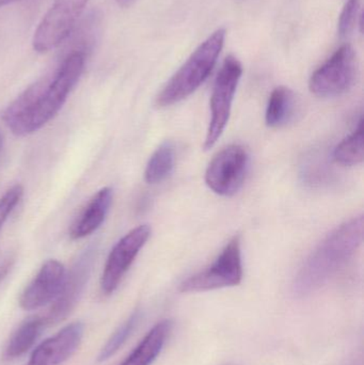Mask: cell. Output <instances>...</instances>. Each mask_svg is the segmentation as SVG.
I'll return each instance as SVG.
<instances>
[{
	"label": "cell",
	"mask_w": 364,
	"mask_h": 365,
	"mask_svg": "<svg viewBox=\"0 0 364 365\" xmlns=\"http://www.w3.org/2000/svg\"><path fill=\"white\" fill-rule=\"evenodd\" d=\"M85 58L71 51L53 74L32 83L6 107L2 120L15 136L33 134L58 115L83 75Z\"/></svg>",
	"instance_id": "1"
},
{
	"label": "cell",
	"mask_w": 364,
	"mask_h": 365,
	"mask_svg": "<svg viewBox=\"0 0 364 365\" xmlns=\"http://www.w3.org/2000/svg\"><path fill=\"white\" fill-rule=\"evenodd\" d=\"M363 215L333 230L306 259L295 279V292L307 295L326 284L352 257L363 240Z\"/></svg>",
	"instance_id": "2"
},
{
	"label": "cell",
	"mask_w": 364,
	"mask_h": 365,
	"mask_svg": "<svg viewBox=\"0 0 364 365\" xmlns=\"http://www.w3.org/2000/svg\"><path fill=\"white\" fill-rule=\"evenodd\" d=\"M224 40V29L211 34L162 88L156 98V105L160 108L172 106L192 96L207 81L217 63Z\"/></svg>",
	"instance_id": "3"
},
{
	"label": "cell",
	"mask_w": 364,
	"mask_h": 365,
	"mask_svg": "<svg viewBox=\"0 0 364 365\" xmlns=\"http://www.w3.org/2000/svg\"><path fill=\"white\" fill-rule=\"evenodd\" d=\"M243 279L241 238L234 236L209 267L186 279L180 285L181 293H200L236 287Z\"/></svg>",
	"instance_id": "4"
},
{
	"label": "cell",
	"mask_w": 364,
	"mask_h": 365,
	"mask_svg": "<svg viewBox=\"0 0 364 365\" xmlns=\"http://www.w3.org/2000/svg\"><path fill=\"white\" fill-rule=\"evenodd\" d=\"M241 75L243 66L241 62L233 56H229L216 77L212 91L211 120L204 141V150H209L216 145L228 125Z\"/></svg>",
	"instance_id": "5"
},
{
	"label": "cell",
	"mask_w": 364,
	"mask_h": 365,
	"mask_svg": "<svg viewBox=\"0 0 364 365\" xmlns=\"http://www.w3.org/2000/svg\"><path fill=\"white\" fill-rule=\"evenodd\" d=\"M89 0H53L49 10L38 24L32 38L36 53L53 51L68 40L78 25V19Z\"/></svg>",
	"instance_id": "6"
},
{
	"label": "cell",
	"mask_w": 364,
	"mask_h": 365,
	"mask_svg": "<svg viewBox=\"0 0 364 365\" xmlns=\"http://www.w3.org/2000/svg\"><path fill=\"white\" fill-rule=\"evenodd\" d=\"M357 71L356 51L350 44L343 45L312 74L310 91L320 98L342 96L352 89Z\"/></svg>",
	"instance_id": "7"
},
{
	"label": "cell",
	"mask_w": 364,
	"mask_h": 365,
	"mask_svg": "<svg viewBox=\"0 0 364 365\" xmlns=\"http://www.w3.org/2000/svg\"><path fill=\"white\" fill-rule=\"evenodd\" d=\"M249 162V154L243 145H229L209 163L205 182L217 195L231 197L243 186Z\"/></svg>",
	"instance_id": "8"
},
{
	"label": "cell",
	"mask_w": 364,
	"mask_h": 365,
	"mask_svg": "<svg viewBox=\"0 0 364 365\" xmlns=\"http://www.w3.org/2000/svg\"><path fill=\"white\" fill-rule=\"evenodd\" d=\"M150 236L151 227L141 225L125 234L111 249L100 278V289L105 295L118 289Z\"/></svg>",
	"instance_id": "9"
},
{
	"label": "cell",
	"mask_w": 364,
	"mask_h": 365,
	"mask_svg": "<svg viewBox=\"0 0 364 365\" xmlns=\"http://www.w3.org/2000/svg\"><path fill=\"white\" fill-rule=\"evenodd\" d=\"M93 249H89L75 262L70 272L66 274L61 291L51 304L48 315L44 317L47 325L59 323L68 317L76 307L81 294L85 291V285L91 274L94 263Z\"/></svg>",
	"instance_id": "10"
},
{
	"label": "cell",
	"mask_w": 364,
	"mask_h": 365,
	"mask_svg": "<svg viewBox=\"0 0 364 365\" xmlns=\"http://www.w3.org/2000/svg\"><path fill=\"white\" fill-rule=\"evenodd\" d=\"M66 274V268L61 262L57 259L45 262L33 280L21 293L19 297L21 308L33 311L51 304L61 291Z\"/></svg>",
	"instance_id": "11"
},
{
	"label": "cell",
	"mask_w": 364,
	"mask_h": 365,
	"mask_svg": "<svg viewBox=\"0 0 364 365\" xmlns=\"http://www.w3.org/2000/svg\"><path fill=\"white\" fill-rule=\"evenodd\" d=\"M83 325L73 323L36 347L25 365H61L78 349L83 336Z\"/></svg>",
	"instance_id": "12"
},
{
	"label": "cell",
	"mask_w": 364,
	"mask_h": 365,
	"mask_svg": "<svg viewBox=\"0 0 364 365\" xmlns=\"http://www.w3.org/2000/svg\"><path fill=\"white\" fill-rule=\"evenodd\" d=\"M113 191L110 187L100 189L78 215L70 229V237L77 240L87 237L104 222L113 204Z\"/></svg>",
	"instance_id": "13"
},
{
	"label": "cell",
	"mask_w": 364,
	"mask_h": 365,
	"mask_svg": "<svg viewBox=\"0 0 364 365\" xmlns=\"http://www.w3.org/2000/svg\"><path fill=\"white\" fill-rule=\"evenodd\" d=\"M173 323L170 319H164L156 324L147 336L137 345L136 349L128 355L120 365H151L162 353L167 339L172 330Z\"/></svg>",
	"instance_id": "14"
},
{
	"label": "cell",
	"mask_w": 364,
	"mask_h": 365,
	"mask_svg": "<svg viewBox=\"0 0 364 365\" xmlns=\"http://www.w3.org/2000/svg\"><path fill=\"white\" fill-rule=\"evenodd\" d=\"M296 101L294 93L286 87L276 88L269 96L265 122L269 128L286 125L294 118Z\"/></svg>",
	"instance_id": "15"
},
{
	"label": "cell",
	"mask_w": 364,
	"mask_h": 365,
	"mask_svg": "<svg viewBox=\"0 0 364 365\" xmlns=\"http://www.w3.org/2000/svg\"><path fill=\"white\" fill-rule=\"evenodd\" d=\"M46 325L44 317H32L24 322L9 341L4 351L6 359H15L27 353Z\"/></svg>",
	"instance_id": "16"
},
{
	"label": "cell",
	"mask_w": 364,
	"mask_h": 365,
	"mask_svg": "<svg viewBox=\"0 0 364 365\" xmlns=\"http://www.w3.org/2000/svg\"><path fill=\"white\" fill-rule=\"evenodd\" d=\"M175 151L170 141L160 145L150 158L145 171L147 184L155 185L168 179L175 168Z\"/></svg>",
	"instance_id": "17"
},
{
	"label": "cell",
	"mask_w": 364,
	"mask_h": 365,
	"mask_svg": "<svg viewBox=\"0 0 364 365\" xmlns=\"http://www.w3.org/2000/svg\"><path fill=\"white\" fill-rule=\"evenodd\" d=\"M333 160L342 166H356L364 160L363 120L358 128L336 147Z\"/></svg>",
	"instance_id": "18"
},
{
	"label": "cell",
	"mask_w": 364,
	"mask_h": 365,
	"mask_svg": "<svg viewBox=\"0 0 364 365\" xmlns=\"http://www.w3.org/2000/svg\"><path fill=\"white\" fill-rule=\"evenodd\" d=\"M140 315V312H139L138 310L135 311V312L115 330V334L110 336V339L107 341L105 346L100 349L98 357V362H105L110 359V358L123 346L124 343L128 341V339L130 338V334H132L136 326L138 325Z\"/></svg>",
	"instance_id": "19"
},
{
	"label": "cell",
	"mask_w": 364,
	"mask_h": 365,
	"mask_svg": "<svg viewBox=\"0 0 364 365\" xmlns=\"http://www.w3.org/2000/svg\"><path fill=\"white\" fill-rule=\"evenodd\" d=\"M359 11H360L359 0H348L346 2L338 21V34L341 38L350 36L356 27Z\"/></svg>",
	"instance_id": "20"
},
{
	"label": "cell",
	"mask_w": 364,
	"mask_h": 365,
	"mask_svg": "<svg viewBox=\"0 0 364 365\" xmlns=\"http://www.w3.org/2000/svg\"><path fill=\"white\" fill-rule=\"evenodd\" d=\"M23 195V186L14 185L0 197V230L4 227V222L8 220L9 216L12 214L17 204L21 202Z\"/></svg>",
	"instance_id": "21"
},
{
	"label": "cell",
	"mask_w": 364,
	"mask_h": 365,
	"mask_svg": "<svg viewBox=\"0 0 364 365\" xmlns=\"http://www.w3.org/2000/svg\"><path fill=\"white\" fill-rule=\"evenodd\" d=\"M11 267V259H6V261H4V263L0 265V282L6 278V274H8L9 269Z\"/></svg>",
	"instance_id": "22"
},
{
	"label": "cell",
	"mask_w": 364,
	"mask_h": 365,
	"mask_svg": "<svg viewBox=\"0 0 364 365\" xmlns=\"http://www.w3.org/2000/svg\"><path fill=\"white\" fill-rule=\"evenodd\" d=\"M115 1L118 2V4H119L120 6H128L132 4V2L134 1V0H115Z\"/></svg>",
	"instance_id": "23"
},
{
	"label": "cell",
	"mask_w": 364,
	"mask_h": 365,
	"mask_svg": "<svg viewBox=\"0 0 364 365\" xmlns=\"http://www.w3.org/2000/svg\"><path fill=\"white\" fill-rule=\"evenodd\" d=\"M19 1V0H0V8L1 6H8V4H13V2Z\"/></svg>",
	"instance_id": "24"
},
{
	"label": "cell",
	"mask_w": 364,
	"mask_h": 365,
	"mask_svg": "<svg viewBox=\"0 0 364 365\" xmlns=\"http://www.w3.org/2000/svg\"><path fill=\"white\" fill-rule=\"evenodd\" d=\"M2 147H4V138H2V135L0 134V153H1Z\"/></svg>",
	"instance_id": "25"
}]
</instances>
